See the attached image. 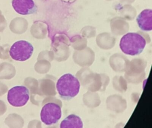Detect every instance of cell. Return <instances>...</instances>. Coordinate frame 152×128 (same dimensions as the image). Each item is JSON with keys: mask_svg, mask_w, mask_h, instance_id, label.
<instances>
[{"mask_svg": "<svg viewBox=\"0 0 152 128\" xmlns=\"http://www.w3.org/2000/svg\"><path fill=\"white\" fill-rule=\"evenodd\" d=\"M146 44V41L141 35L138 33H129L122 37L120 47L125 54L136 56L143 52Z\"/></svg>", "mask_w": 152, "mask_h": 128, "instance_id": "7a4b0ae2", "label": "cell"}, {"mask_svg": "<svg viewBox=\"0 0 152 128\" xmlns=\"http://www.w3.org/2000/svg\"><path fill=\"white\" fill-rule=\"evenodd\" d=\"M29 91L26 86H15L10 89L8 92L9 103L15 107L23 106L29 101Z\"/></svg>", "mask_w": 152, "mask_h": 128, "instance_id": "5b68a950", "label": "cell"}, {"mask_svg": "<svg viewBox=\"0 0 152 128\" xmlns=\"http://www.w3.org/2000/svg\"><path fill=\"white\" fill-rule=\"evenodd\" d=\"M83 123L80 116L75 114L68 116L60 124V128H83Z\"/></svg>", "mask_w": 152, "mask_h": 128, "instance_id": "ba28073f", "label": "cell"}, {"mask_svg": "<svg viewBox=\"0 0 152 128\" xmlns=\"http://www.w3.org/2000/svg\"><path fill=\"white\" fill-rule=\"evenodd\" d=\"M80 81L72 74H64L58 80L56 89L59 96L64 100H68L77 96L80 92Z\"/></svg>", "mask_w": 152, "mask_h": 128, "instance_id": "6da1fadb", "label": "cell"}, {"mask_svg": "<svg viewBox=\"0 0 152 128\" xmlns=\"http://www.w3.org/2000/svg\"><path fill=\"white\" fill-rule=\"evenodd\" d=\"M34 52V47L29 42L24 40L18 41L10 47V55L14 60L25 61L30 58Z\"/></svg>", "mask_w": 152, "mask_h": 128, "instance_id": "3957f363", "label": "cell"}, {"mask_svg": "<svg viewBox=\"0 0 152 128\" xmlns=\"http://www.w3.org/2000/svg\"><path fill=\"white\" fill-rule=\"evenodd\" d=\"M140 28L145 31L152 30V10L146 9L142 11L137 18Z\"/></svg>", "mask_w": 152, "mask_h": 128, "instance_id": "52a82bcc", "label": "cell"}, {"mask_svg": "<svg viewBox=\"0 0 152 128\" xmlns=\"http://www.w3.org/2000/svg\"><path fill=\"white\" fill-rule=\"evenodd\" d=\"M62 116V110L59 105L55 103L45 104L40 113L42 121L47 125H52L58 122Z\"/></svg>", "mask_w": 152, "mask_h": 128, "instance_id": "277c9868", "label": "cell"}, {"mask_svg": "<svg viewBox=\"0 0 152 128\" xmlns=\"http://www.w3.org/2000/svg\"><path fill=\"white\" fill-rule=\"evenodd\" d=\"M12 4L15 10L22 15L33 14L38 10L33 0H13Z\"/></svg>", "mask_w": 152, "mask_h": 128, "instance_id": "8992f818", "label": "cell"}]
</instances>
